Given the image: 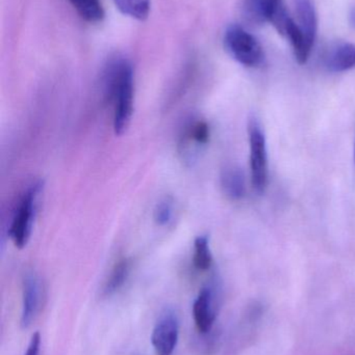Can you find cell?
<instances>
[{
    "label": "cell",
    "mask_w": 355,
    "mask_h": 355,
    "mask_svg": "<svg viewBox=\"0 0 355 355\" xmlns=\"http://www.w3.org/2000/svg\"><path fill=\"white\" fill-rule=\"evenodd\" d=\"M104 94L113 106L115 135H122L131 124L133 112V69L124 58H116L106 64L104 74Z\"/></svg>",
    "instance_id": "cell-1"
},
{
    "label": "cell",
    "mask_w": 355,
    "mask_h": 355,
    "mask_svg": "<svg viewBox=\"0 0 355 355\" xmlns=\"http://www.w3.org/2000/svg\"><path fill=\"white\" fill-rule=\"evenodd\" d=\"M213 263L210 242L206 236H199L194 242L193 264L197 270L206 271L210 268Z\"/></svg>",
    "instance_id": "cell-16"
},
{
    "label": "cell",
    "mask_w": 355,
    "mask_h": 355,
    "mask_svg": "<svg viewBox=\"0 0 355 355\" xmlns=\"http://www.w3.org/2000/svg\"><path fill=\"white\" fill-rule=\"evenodd\" d=\"M225 48L240 64L258 67L264 62L265 54L258 40L240 25H231L224 35Z\"/></svg>",
    "instance_id": "cell-3"
},
{
    "label": "cell",
    "mask_w": 355,
    "mask_h": 355,
    "mask_svg": "<svg viewBox=\"0 0 355 355\" xmlns=\"http://www.w3.org/2000/svg\"><path fill=\"white\" fill-rule=\"evenodd\" d=\"M129 271H131V262L127 259H122L116 263L104 285V293L108 296L119 291L126 282Z\"/></svg>",
    "instance_id": "cell-14"
},
{
    "label": "cell",
    "mask_w": 355,
    "mask_h": 355,
    "mask_svg": "<svg viewBox=\"0 0 355 355\" xmlns=\"http://www.w3.org/2000/svg\"><path fill=\"white\" fill-rule=\"evenodd\" d=\"M43 302V285L35 273L29 272L23 281L22 313L21 324L24 329L28 327L41 310Z\"/></svg>",
    "instance_id": "cell-7"
},
{
    "label": "cell",
    "mask_w": 355,
    "mask_h": 355,
    "mask_svg": "<svg viewBox=\"0 0 355 355\" xmlns=\"http://www.w3.org/2000/svg\"><path fill=\"white\" fill-rule=\"evenodd\" d=\"M193 317L198 331L210 333L216 318L214 293L210 287L202 288L193 304Z\"/></svg>",
    "instance_id": "cell-8"
},
{
    "label": "cell",
    "mask_w": 355,
    "mask_h": 355,
    "mask_svg": "<svg viewBox=\"0 0 355 355\" xmlns=\"http://www.w3.org/2000/svg\"><path fill=\"white\" fill-rule=\"evenodd\" d=\"M179 322L172 310H165L156 323L151 343L156 355H172L179 342Z\"/></svg>",
    "instance_id": "cell-6"
},
{
    "label": "cell",
    "mask_w": 355,
    "mask_h": 355,
    "mask_svg": "<svg viewBox=\"0 0 355 355\" xmlns=\"http://www.w3.org/2000/svg\"><path fill=\"white\" fill-rule=\"evenodd\" d=\"M354 162H355V143H354Z\"/></svg>",
    "instance_id": "cell-20"
},
{
    "label": "cell",
    "mask_w": 355,
    "mask_h": 355,
    "mask_svg": "<svg viewBox=\"0 0 355 355\" xmlns=\"http://www.w3.org/2000/svg\"><path fill=\"white\" fill-rule=\"evenodd\" d=\"M122 14L143 21L150 12V0H113Z\"/></svg>",
    "instance_id": "cell-15"
},
{
    "label": "cell",
    "mask_w": 355,
    "mask_h": 355,
    "mask_svg": "<svg viewBox=\"0 0 355 355\" xmlns=\"http://www.w3.org/2000/svg\"><path fill=\"white\" fill-rule=\"evenodd\" d=\"M185 135L189 141L200 146L206 145L210 141V127L204 121H196L188 126Z\"/></svg>",
    "instance_id": "cell-17"
},
{
    "label": "cell",
    "mask_w": 355,
    "mask_h": 355,
    "mask_svg": "<svg viewBox=\"0 0 355 355\" xmlns=\"http://www.w3.org/2000/svg\"><path fill=\"white\" fill-rule=\"evenodd\" d=\"M244 16L249 22L262 24L270 22L281 35L291 17L283 6V0H244Z\"/></svg>",
    "instance_id": "cell-5"
},
{
    "label": "cell",
    "mask_w": 355,
    "mask_h": 355,
    "mask_svg": "<svg viewBox=\"0 0 355 355\" xmlns=\"http://www.w3.org/2000/svg\"><path fill=\"white\" fill-rule=\"evenodd\" d=\"M77 14L90 23L101 22L104 10L100 0H68Z\"/></svg>",
    "instance_id": "cell-13"
},
{
    "label": "cell",
    "mask_w": 355,
    "mask_h": 355,
    "mask_svg": "<svg viewBox=\"0 0 355 355\" xmlns=\"http://www.w3.org/2000/svg\"><path fill=\"white\" fill-rule=\"evenodd\" d=\"M324 64L331 72H344L355 69V45L340 42L327 49Z\"/></svg>",
    "instance_id": "cell-9"
},
{
    "label": "cell",
    "mask_w": 355,
    "mask_h": 355,
    "mask_svg": "<svg viewBox=\"0 0 355 355\" xmlns=\"http://www.w3.org/2000/svg\"><path fill=\"white\" fill-rule=\"evenodd\" d=\"M40 343H41V338H40L39 333H35L31 337L24 355H40Z\"/></svg>",
    "instance_id": "cell-19"
},
{
    "label": "cell",
    "mask_w": 355,
    "mask_h": 355,
    "mask_svg": "<svg viewBox=\"0 0 355 355\" xmlns=\"http://www.w3.org/2000/svg\"><path fill=\"white\" fill-rule=\"evenodd\" d=\"M297 25L306 37L308 45L313 48L317 35L316 10L311 0H295Z\"/></svg>",
    "instance_id": "cell-10"
},
{
    "label": "cell",
    "mask_w": 355,
    "mask_h": 355,
    "mask_svg": "<svg viewBox=\"0 0 355 355\" xmlns=\"http://www.w3.org/2000/svg\"><path fill=\"white\" fill-rule=\"evenodd\" d=\"M285 35H287L290 42H291L296 60H298L299 64H306L308 56H310L312 47L308 45L306 37L302 35V31L298 27L297 23L294 22L293 19L290 18L288 21Z\"/></svg>",
    "instance_id": "cell-12"
},
{
    "label": "cell",
    "mask_w": 355,
    "mask_h": 355,
    "mask_svg": "<svg viewBox=\"0 0 355 355\" xmlns=\"http://www.w3.org/2000/svg\"><path fill=\"white\" fill-rule=\"evenodd\" d=\"M42 189L43 182H33L19 202L10 227V237L16 248H25L31 239Z\"/></svg>",
    "instance_id": "cell-2"
},
{
    "label": "cell",
    "mask_w": 355,
    "mask_h": 355,
    "mask_svg": "<svg viewBox=\"0 0 355 355\" xmlns=\"http://www.w3.org/2000/svg\"><path fill=\"white\" fill-rule=\"evenodd\" d=\"M250 146V168L254 189L263 193L268 183V156H267L266 139L260 124L251 120L248 126Z\"/></svg>",
    "instance_id": "cell-4"
},
{
    "label": "cell",
    "mask_w": 355,
    "mask_h": 355,
    "mask_svg": "<svg viewBox=\"0 0 355 355\" xmlns=\"http://www.w3.org/2000/svg\"><path fill=\"white\" fill-rule=\"evenodd\" d=\"M174 214V206L171 198H166L160 200L154 209V220L160 227L168 225L172 221Z\"/></svg>",
    "instance_id": "cell-18"
},
{
    "label": "cell",
    "mask_w": 355,
    "mask_h": 355,
    "mask_svg": "<svg viewBox=\"0 0 355 355\" xmlns=\"http://www.w3.org/2000/svg\"><path fill=\"white\" fill-rule=\"evenodd\" d=\"M223 191L231 200H240L245 194V178L240 168L231 166L221 175Z\"/></svg>",
    "instance_id": "cell-11"
}]
</instances>
